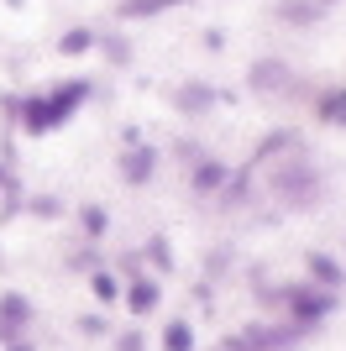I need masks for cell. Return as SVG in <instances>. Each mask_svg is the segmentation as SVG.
Returning a JSON list of instances; mask_svg holds the SVG:
<instances>
[{"label":"cell","mask_w":346,"mask_h":351,"mask_svg":"<svg viewBox=\"0 0 346 351\" xmlns=\"http://www.w3.org/2000/svg\"><path fill=\"white\" fill-rule=\"evenodd\" d=\"M84 100H89V84H84V79H63L53 95H37V100L21 105V126H27L32 136L58 132V126H63V121H69Z\"/></svg>","instance_id":"6da1fadb"},{"label":"cell","mask_w":346,"mask_h":351,"mask_svg":"<svg viewBox=\"0 0 346 351\" xmlns=\"http://www.w3.org/2000/svg\"><path fill=\"white\" fill-rule=\"evenodd\" d=\"M273 194L288 210H315L320 199H325V178H320L310 162H284L273 173Z\"/></svg>","instance_id":"7a4b0ae2"},{"label":"cell","mask_w":346,"mask_h":351,"mask_svg":"<svg viewBox=\"0 0 346 351\" xmlns=\"http://www.w3.org/2000/svg\"><path fill=\"white\" fill-rule=\"evenodd\" d=\"M336 299H341V293H325V289H288L294 325H315V320H325V315L336 309Z\"/></svg>","instance_id":"3957f363"},{"label":"cell","mask_w":346,"mask_h":351,"mask_svg":"<svg viewBox=\"0 0 346 351\" xmlns=\"http://www.w3.org/2000/svg\"><path fill=\"white\" fill-rule=\"evenodd\" d=\"M294 341H299V325H288V330H242L226 346L231 351H278V346H294Z\"/></svg>","instance_id":"277c9868"},{"label":"cell","mask_w":346,"mask_h":351,"mask_svg":"<svg viewBox=\"0 0 346 351\" xmlns=\"http://www.w3.org/2000/svg\"><path fill=\"white\" fill-rule=\"evenodd\" d=\"M288 79H294V73H288V63H284V58H257L252 69H246V84L262 89V95H268V89H284Z\"/></svg>","instance_id":"5b68a950"},{"label":"cell","mask_w":346,"mask_h":351,"mask_svg":"<svg viewBox=\"0 0 346 351\" xmlns=\"http://www.w3.org/2000/svg\"><path fill=\"white\" fill-rule=\"evenodd\" d=\"M152 168H158V152H152V147H131L126 158H121V178H126V184H147Z\"/></svg>","instance_id":"8992f818"},{"label":"cell","mask_w":346,"mask_h":351,"mask_svg":"<svg viewBox=\"0 0 346 351\" xmlns=\"http://www.w3.org/2000/svg\"><path fill=\"white\" fill-rule=\"evenodd\" d=\"M310 273H315V283L325 293H341V283H346V267L336 257H325V252H310Z\"/></svg>","instance_id":"52a82bcc"},{"label":"cell","mask_w":346,"mask_h":351,"mask_svg":"<svg viewBox=\"0 0 346 351\" xmlns=\"http://www.w3.org/2000/svg\"><path fill=\"white\" fill-rule=\"evenodd\" d=\"M173 5H189V0H121L115 16H121V21H147V16H163V11H173Z\"/></svg>","instance_id":"ba28073f"},{"label":"cell","mask_w":346,"mask_h":351,"mask_svg":"<svg viewBox=\"0 0 346 351\" xmlns=\"http://www.w3.org/2000/svg\"><path fill=\"white\" fill-rule=\"evenodd\" d=\"M126 309H131V315H152V309H158V283H152V278H131Z\"/></svg>","instance_id":"9c48e42d"},{"label":"cell","mask_w":346,"mask_h":351,"mask_svg":"<svg viewBox=\"0 0 346 351\" xmlns=\"http://www.w3.org/2000/svg\"><path fill=\"white\" fill-rule=\"evenodd\" d=\"M278 16H284L288 27H315L320 5H315V0H278Z\"/></svg>","instance_id":"30bf717a"},{"label":"cell","mask_w":346,"mask_h":351,"mask_svg":"<svg viewBox=\"0 0 346 351\" xmlns=\"http://www.w3.org/2000/svg\"><path fill=\"white\" fill-rule=\"evenodd\" d=\"M210 100H216V95H210V84H184L178 95H173V105H178L184 116H200V110H210Z\"/></svg>","instance_id":"8fae6325"},{"label":"cell","mask_w":346,"mask_h":351,"mask_svg":"<svg viewBox=\"0 0 346 351\" xmlns=\"http://www.w3.org/2000/svg\"><path fill=\"white\" fill-rule=\"evenodd\" d=\"M320 121L346 126V84H336V89H325V95H320Z\"/></svg>","instance_id":"7c38bea8"},{"label":"cell","mask_w":346,"mask_h":351,"mask_svg":"<svg viewBox=\"0 0 346 351\" xmlns=\"http://www.w3.org/2000/svg\"><path fill=\"white\" fill-rule=\"evenodd\" d=\"M27 320H32L27 299H21V293H0V325H11V330H16V325H27Z\"/></svg>","instance_id":"4fadbf2b"},{"label":"cell","mask_w":346,"mask_h":351,"mask_svg":"<svg viewBox=\"0 0 346 351\" xmlns=\"http://www.w3.org/2000/svg\"><path fill=\"white\" fill-rule=\"evenodd\" d=\"M89 47H95V32H89V27H73V32H63L58 53H63V58H79V53H89Z\"/></svg>","instance_id":"5bb4252c"},{"label":"cell","mask_w":346,"mask_h":351,"mask_svg":"<svg viewBox=\"0 0 346 351\" xmlns=\"http://www.w3.org/2000/svg\"><path fill=\"white\" fill-rule=\"evenodd\" d=\"M163 351H194V330H189L184 320H168V330H163Z\"/></svg>","instance_id":"9a60e30c"},{"label":"cell","mask_w":346,"mask_h":351,"mask_svg":"<svg viewBox=\"0 0 346 351\" xmlns=\"http://www.w3.org/2000/svg\"><path fill=\"white\" fill-rule=\"evenodd\" d=\"M220 184H226V168H220L216 158H205L200 168H194V189H205V194H210V189H220Z\"/></svg>","instance_id":"2e32d148"},{"label":"cell","mask_w":346,"mask_h":351,"mask_svg":"<svg viewBox=\"0 0 346 351\" xmlns=\"http://www.w3.org/2000/svg\"><path fill=\"white\" fill-rule=\"evenodd\" d=\"M89 289H95V299H100V304H115V299H121V283H115L111 273H95V278H89Z\"/></svg>","instance_id":"e0dca14e"},{"label":"cell","mask_w":346,"mask_h":351,"mask_svg":"<svg viewBox=\"0 0 346 351\" xmlns=\"http://www.w3.org/2000/svg\"><path fill=\"white\" fill-rule=\"evenodd\" d=\"M147 257H152V267H173V252H168V241H163V236H152V241H147Z\"/></svg>","instance_id":"ac0fdd59"},{"label":"cell","mask_w":346,"mask_h":351,"mask_svg":"<svg viewBox=\"0 0 346 351\" xmlns=\"http://www.w3.org/2000/svg\"><path fill=\"white\" fill-rule=\"evenodd\" d=\"M105 226H111V220H105V210H100V205H84V231H89V236H105Z\"/></svg>","instance_id":"d6986e66"},{"label":"cell","mask_w":346,"mask_h":351,"mask_svg":"<svg viewBox=\"0 0 346 351\" xmlns=\"http://www.w3.org/2000/svg\"><path fill=\"white\" fill-rule=\"evenodd\" d=\"M32 210H37L43 220H53L58 215V199H53V194H43V199H32Z\"/></svg>","instance_id":"ffe728a7"},{"label":"cell","mask_w":346,"mask_h":351,"mask_svg":"<svg viewBox=\"0 0 346 351\" xmlns=\"http://www.w3.org/2000/svg\"><path fill=\"white\" fill-rule=\"evenodd\" d=\"M121 351H142V336H137V330H126V336H121Z\"/></svg>","instance_id":"44dd1931"},{"label":"cell","mask_w":346,"mask_h":351,"mask_svg":"<svg viewBox=\"0 0 346 351\" xmlns=\"http://www.w3.org/2000/svg\"><path fill=\"white\" fill-rule=\"evenodd\" d=\"M11 351H37V346H32V341H11Z\"/></svg>","instance_id":"7402d4cb"},{"label":"cell","mask_w":346,"mask_h":351,"mask_svg":"<svg viewBox=\"0 0 346 351\" xmlns=\"http://www.w3.org/2000/svg\"><path fill=\"white\" fill-rule=\"evenodd\" d=\"M315 5H320V11H325V5H336V0H315Z\"/></svg>","instance_id":"603a6c76"}]
</instances>
